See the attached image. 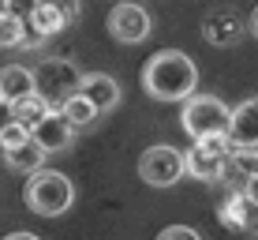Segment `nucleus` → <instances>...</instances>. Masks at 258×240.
Wrapping results in <instances>:
<instances>
[{
	"label": "nucleus",
	"instance_id": "1",
	"mask_svg": "<svg viewBox=\"0 0 258 240\" xmlns=\"http://www.w3.org/2000/svg\"><path fill=\"white\" fill-rule=\"evenodd\" d=\"M199 86V68L183 49H161L142 64V90L157 102H187Z\"/></svg>",
	"mask_w": 258,
	"mask_h": 240
},
{
	"label": "nucleus",
	"instance_id": "2",
	"mask_svg": "<svg viewBox=\"0 0 258 240\" xmlns=\"http://www.w3.org/2000/svg\"><path fill=\"white\" fill-rule=\"evenodd\" d=\"M30 180H26L23 188V199L26 207L34 210V214L41 218H60L71 210V203H75V184L68 180L64 173H56V169H34V173H26Z\"/></svg>",
	"mask_w": 258,
	"mask_h": 240
},
{
	"label": "nucleus",
	"instance_id": "3",
	"mask_svg": "<svg viewBox=\"0 0 258 240\" xmlns=\"http://www.w3.org/2000/svg\"><path fill=\"white\" fill-rule=\"evenodd\" d=\"M180 124L195 143H199V139L225 135L228 131V105L221 102V98H213V94H191L187 102H183Z\"/></svg>",
	"mask_w": 258,
	"mask_h": 240
},
{
	"label": "nucleus",
	"instance_id": "4",
	"mask_svg": "<svg viewBox=\"0 0 258 240\" xmlns=\"http://www.w3.org/2000/svg\"><path fill=\"white\" fill-rule=\"evenodd\" d=\"M34 94L38 98H45L49 102V109H56L60 102H64L68 94H75V83H79V72H75V64L64 57H49V60H41L38 68H34Z\"/></svg>",
	"mask_w": 258,
	"mask_h": 240
},
{
	"label": "nucleus",
	"instance_id": "5",
	"mask_svg": "<svg viewBox=\"0 0 258 240\" xmlns=\"http://www.w3.org/2000/svg\"><path fill=\"white\" fill-rule=\"evenodd\" d=\"M139 176L150 184V188H172L176 180L183 176V154L168 143L146 147L139 158Z\"/></svg>",
	"mask_w": 258,
	"mask_h": 240
},
{
	"label": "nucleus",
	"instance_id": "6",
	"mask_svg": "<svg viewBox=\"0 0 258 240\" xmlns=\"http://www.w3.org/2000/svg\"><path fill=\"white\" fill-rule=\"evenodd\" d=\"M109 34H112V41H120V45H139V41H146L150 38L146 8L120 0V4L109 12Z\"/></svg>",
	"mask_w": 258,
	"mask_h": 240
},
{
	"label": "nucleus",
	"instance_id": "7",
	"mask_svg": "<svg viewBox=\"0 0 258 240\" xmlns=\"http://www.w3.org/2000/svg\"><path fill=\"white\" fill-rule=\"evenodd\" d=\"M75 94H83L86 102L94 105L97 117H105V113H112V109L120 105V83H116L112 75H105V72H86V75H79Z\"/></svg>",
	"mask_w": 258,
	"mask_h": 240
},
{
	"label": "nucleus",
	"instance_id": "8",
	"mask_svg": "<svg viewBox=\"0 0 258 240\" xmlns=\"http://www.w3.org/2000/svg\"><path fill=\"white\" fill-rule=\"evenodd\" d=\"M228 147H251L258 150V98H247L236 109H228Z\"/></svg>",
	"mask_w": 258,
	"mask_h": 240
},
{
	"label": "nucleus",
	"instance_id": "9",
	"mask_svg": "<svg viewBox=\"0 0 258 240\" xmlns=\"http://www.w3.org/2000/svg\"><path fill=\"white\" fill-rule=\"evenodd\" d=\"M30 139L45 150V154H64V150L71 147V139H75V128H71L56 109H49L45 117L30 128Z\"/></svg>",
	"mask_w": 258,
	"mask_h": 240
},
{
	"label": "nucleus",
	"instance_id": "10",
	"mask_svg": "<svg viewBox=\"0 0 258 240\" xmlns=\"http://www.w3.org/2000/svg\"><path fill=\"white\" fill-rule=\"evenodd\" d=\"M183 173L195 176V180L213 184V180H221V176H225V158H221V154H210L202 143H195L187 154H183Z\"/></svg>",
	"mask_w": 258,
	"mask_h": 240
},
{
	"label": "nucleus",
	"instance_id": "11",
	"mask_svg": "<svg viewBox=\"0 0 258 240\" xmlns=\"http://www.w3.org/2000/svg\"><path fill=\"white\" fill-rule=\"evenodd\" d=\"M202 34H206L210 45H236L243 38V19L236 12H213L202 23Z\"/></svg>",
	"mask_w": 258,
	"mask_h": 240
},
{
	"label": "nucleus",
	"instance_id": "12",
	"mask_svg": "<svg viewBox=\"0 0 258 240\" xmlns=\"http://www.w3.org/2000/svg\"><path fill=\"white\" fill-rule=\"evenodd\" d=\"M221 221H225L228 229H239V233H258V207L239 191V195H232V199H225Z\"/></svg>",
	"mask_w": 258,
	"mask_h": 240
},
{
	"label": "nucleus",
	"instance_id": "13",
	"mask_svg": "<svg viewBox=\"0 0 258 240\" xmlns=\"http://www.w3.org/2000/svg\"><path fill=\"white\" fill-rule=\"evenodd\" d=\"M26 94H34L30 68H23V64L0 68V98H4V102H19V98H26Z\"/></svg>",
	"mask_w": 258,
	"mask_h": 240
},
{
	"label": "nucleus",
	"instance_id": "14",
	"mask_svg": "<svg viewBox=\"0 0 258 240\" xmlns=\"http://www.w3.org/2000/svg\"><path fill=\"white\" fill-rule=\"evenodd\" d=\"M41 162H45V150L34 143V139L4 150V165L12 169V173H34V169H41Z\"/></svg>",
	"mask_w": 258,
	"mask_h": 240
},
{
	"label": "nucleus",
	"instance_id": "15",
	"mask_svg": "<svg viewBox=\"0 0 258 240\" xmlns=\"http://www.w3.org/2000/svg\"><path fill=\"white\" fill-rule=\"evenodd\" d=\"M254 173H258V150H251V147H232L225 154V176L251 180Z\"/></svg>",
	"mask_w": 258,
	"mask_h": 240
},
{
	"label": "nucleus",
	"instance_id": "16",
	"mask_svg": "<svg viewBox=\"0 0 258 240\" xmlns=\"http://www.w3.org/2000/svg\"><path fill=\"white\" fill-rule=\"evenodd\" d=\"M26 26H30L34 34H41V38H49V34H60V30H68V26H64V19H60V12L49 4V0H38V8L30 12Z\"/></svg>",
	"mask_w": 258,
	"mask_h": 240
},
{
	"label": "nucleus",
	"instance_id": "17",
	"mask_svg": "<svg viewBox=\"0 0 258 240\" xmlns=\"http://www.w3.org/2000/svg\"><path fill=\"white\" fill-rule=\"evenodd\" d=\"M56 113H60V117H64V120L71 124V128H86V124H94V120H97L94 105L86 102L83 94H68L64 102L56 105Z\"/></svg>",
	"mask_w": 258,
	"mask_h": 240
},
{
	"label": "nucleus",
	"instance_id": "18",
	"mask_svg": "<svg viewBox=\"0 0 258 240\" xmlns=\"http://www.w3.org/2000/svg\"><path fill=\"white\" fill-rule=\"evenodd\" d=\"M45 113H49V102H45V98H38V94H26V98H19V102H12V120L23 124L26 131L45 117Z\"/></svg>",
	"mask_w": 258,
	"mask_h": 240
},
{
	"label": "nucleus",
	"instance_id": "19",
	"mask_svg": "<svg viewBox=\"0 0 258 240\" xmlns=\"http://www.w3.org/2000/svg\"><path fill=\"white\" fill-rule=\"evenodd\" d=\"M26 38V19L0 8V49H19Z\"/></svg>",
	"mask_w": 258,
	"mask_h": 240
},
{
	"label": "nucleus",
	"instance_id": "20",
	"mask_svg": "<svg viewBox=\"0 0 258 240\" xmlns=\"http://www.w3.org/2000/svg\"><path fill=\"white\" fill-rule=\"evenodd\" d=\"M26 139H30V131L23 128V124H4V128H0V150H12V147H19V143H26Z\"/></svg>",
	"mask_w": 258,
	"mask_h": 240
},
{
	"label": "nucleus",
	"instance_id": "21",
	"mask_svg": "<svg viewBox=\"0 0 258 240\" xmlns=\"http://www.w3.org/2000/svg\"><path fill=\"white\" fill-rule=\"evenodd\" d=\"M157 240H202L199 236V229H191V225H168L157 233Z\"/></svg>",
	"mask_w": 258,
	"mask_h": 240
},
{
	"label": "nucleus",
	"instance_id": "22",
	"mask_svg": "<svg viewBox=\"0 0 258 240\" xmlns=\"http://www.w3.org/2000/svg\"><path fill=\"white\" fill-rule=\"evenodd\" d=\"M49 4L60 12L64 26H75V23H79V0H49Z\"/></svg>",
	"mask_w": 258,
	"mask_h": 240
},
{
	"label": "nucleus",
	"instance_id": "23",
	"mask_svg": "<svg viewBox=\"0 0 258 240\" xmlns=\"http://www.w3.org/2000/svg\"><path fill=\"white\" fill-rule=\"evenodd\" d=\"M34 8H38V0H4V12L19 15V19H30Z\"/></svg>",
	"mask_w": 258,
	"mask_h": 240
},
{
	"label": "nucleus",
	"instance_id": "24",
	"mask_svg": "<svg viewBox=\"0 0 258 240\" xmlns=\"http://www.w3.org/2000/svg\"><path fill=\"white\" fill-rule=\"evenodd\" d=\"M243 195H247V199H251V203H254V207H258V173H254V176H251V180H247V184H243Z\"/></svg>",
	"mask_w": 258,
	"mask_h": 240
},
{
	"label": "nucleus",
	"instance_id": "25",
	"mask_svg": "<svg viewBox=\"0 0 258 240\" xmlns=\"http://www.w3.org/2000/svg\"><path fill=\"white\" fill-rule=\"evenodd\" d=\"M4 124H12V102L0 98V128H4Z\"/></svg>",
	"mask_w": 258,
	"mask_h": 240
},
{
	"label": "nucleus",
	"instance_id": "26",
	"mask_svg": "<svg viewBox=\"0 0 258 240\" xmlns=\"http://www.w3.org/2000/svg\"><path fill=\"white\" fill-rule=\"evenodd\" d=\"M4 240H41V236H34V233H8Z\"/></svg>",
	"mask_w": 258,
	"mask_h": 240
},
{
	"label": "nucleus",
	"instance_id": "27",
	"mask_svg": "<svg viewBox=\"0 0 258 240\" xmlns=\"http://www.w3.org/2000/svg\"><path fill=\"white\" fill-rule=\"evenodd\" d=\"M247 30H251V34H254V38H258V8H254V12H251V23H247Z\"/></svg>",
	"mask_w": 258,
	"mask_h": 240
}]
</instances>
